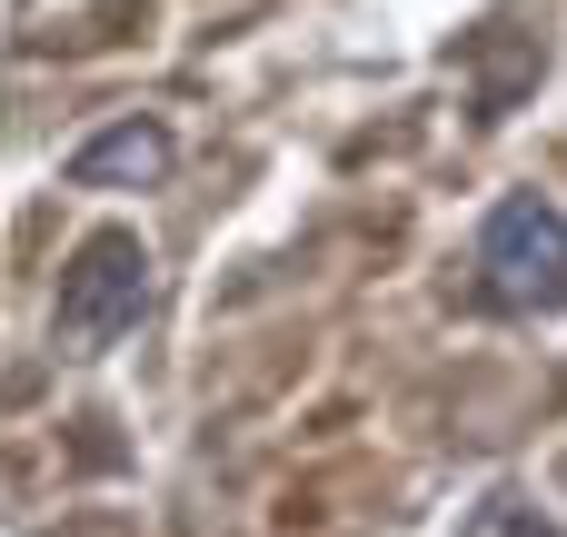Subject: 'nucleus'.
<instances>
[{
    "mask_svg": "<svg viewBox=\"0 0 567 537\" xmlns=\"http://www.w3.org/2000/svg\"><path fill=\"white\" fill-rule=\"evenodd\" d=\"M478 269H488V299L498 309H558L567 299V209L548 199H498L488 229H478Z\"/></svg>",
    "mask_w": 567,
    "mask_h": 537,
    "instance_id": "f03ea898",
    "label": "nucleus"
},
{
    "mask_svg": "<svg viewBox=\"0 0 567 537\" xmlns=\"http://www.w3.org/2000/svg\"><path fill=\"white\" fill-rule=\"evenodd\" d=\"M150 309V249L140 229H90L60 269V349H110Z\"/></svg>",
    "mask_w": 567,
    "mask_h": 537,
    "instance_id": "f257e3e1",
    "label": "nucleus"
},
{
    "mask_svg": "<svg viewBox=\"0 0 567 537\" xmlns=\"http://www.w3.org/2000/svg\"><path fill=\"white\" fill-rule=\"evenodd\" d=\"M468 537H548V528H538V518H528L518 498H488V508H478V528H468Z\"/></svg>",
    "mask_w": 567,
    "mask_h": 537,
    "instance_id": "20e7f679",
    "label": "nucleus"
},
{
    "mask_svg": "<svg viewBox=\"0 0 567 537\" xmlns=\"http://www.w3.org/2000/svg\"><path fill=\"white\" fill-rule=\"evenodd\" d=\"M169 159L179 149L159 120H110L70 149V189H150V179H169Z\"/></svg>",
    "mask_w": 567,
    "mask_h": 537,
    "instance_id": "7ed1b4c3",
    "label": "nucleus"
}]
</instances>
